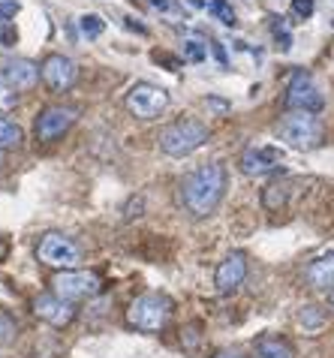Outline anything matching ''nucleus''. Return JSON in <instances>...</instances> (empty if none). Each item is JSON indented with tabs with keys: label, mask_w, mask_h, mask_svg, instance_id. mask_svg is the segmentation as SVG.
Masks as SVG:
<instances>
[{
	"label": "nucleus",
	"mask_w": 334,
	"mask_h": 358,
	"mask_svg": "<svg viewBox=\"0 0 334 358\" xmlns=\"http://www.w3.org/2000/svg\"><path fill=\"white\" fill-rule=\"evenodd\" d=\"M313 9H317V0H292V13L298 18H310Z\"/></svg>",
	"instance_id": "obj_23"
},
{
	"label": "nucleus",
	"mask_w": 334,
	"mask_h": 358,
	"mask_svg": "<svg viewBox=\"0 0 334 358\" xmlns=\"http://www.w3.org/2000/svg\"><path fill=\"white\" fill-rule=\"evenodd\" d=\"M6 253H9V244H6V238H0V262L6 259Z\"/></svg>",
	"instance_id": "obj_30"
},
{
	"label": "nucleus",
	"mask_w": 334,
	"mask_h": 358,
	"mask_svg": "<svg viewBox=\"0 0 334 358\" xmlns=\"http://www.w3.org/2000/svg\"><path fill=\"white\" fill-rule=\"evenodd\" d=\"M256 358H296L286 341L280 337H262L256 343Z\"/></svg>",
	"instance_id": "obj_18"
},
{
	"label": "nucleus",
	"mask_w": 334,
	"mask_h": 358,
	"mask_svg": "<svg viewBox=\"0 0 334 358\" xmlns=\"http://www.w3.org/2000/svg\"><path fill=\"white\" fill-rule=\"evenodd\" d=\"M205 55H208V52H205V45L199 43V39H187V43H184V57H187V61L202 64Z\"/></svg>",
	"instance_id": "obj_22"
},
{
	"label": "nucleus",
	"mask_w": 334,
	"mask_h": 358,
	"mask_svg": "<svg viewBox=\"0 0 334 358\" xmlns=\"http://www.w3.org/2000/svg\"><path fill=\"white\" fill-rule=\"evenodd\" d=\"M190 6H205V0H187Z\"/></svg>",
	"instance_id": "obj_33"
},
{
	"label": "nucleus",
	"mask_w": 334,
	"mask_h": 358,
	"mask_svg": "<svg viewBox=\"0 0 334 358\" xmlns=\"http://www.w3.org/2000/svg\"><path fill=\"white\" fill-rule=\"evenodd\" d=\"M205 142H208V127L202 121H196V117L175 121L160 133V151L169 157H187L196 148H202Z\"/></svg>",
	"instance_id": "obj_4"
},
{
	"label": "nucleus",
	"mask_w": 334,
	"mask_h": 358,
	"mask_svg": "<svg viewBox=\"0 0 334 358\" xmlns=\"http://www.w3.org/2000/svg\"><path fill=\"white\" fill-rule=\"evenodd\" d=\"M75 121H78V108H73V106H48L36 117V138L39 142H45V145L55 142V138H61Z\"/></svg>",
	"instance_id": "obj_8"
},
{
	"label": "nucleus",
	"mask_w": 334,
	"mask_h": 358,
	"mask_svg": "<svg viewBox=\"0 0 334 358\" xmlns=\"http://www.w3.org/2000/svg\"><path fill=\"white\" fill-rule=\"evenodd\" d=\"M283 160V154L277 148H247L241 154V172L250 178H262L277 169V163Z\"/></svg>",
	"instance_id": "obj_14"
},
{
	"label": "nucleus",
	"mask_w": 334,
	"mask_h": 358,
	"mask_svg": "<svg viewBox=\"0 0 334 358\" xmlns=\"http://www.w3.org/2000/svg\"><path fill=\"white\" fill-rule=\"evenodd\" d=\"M226 193V169L223 163H205L181 181V205L193 217H211Z\"/></svg>",
	"instance_id": "obj_1"
},
{
	"label": "nucleus",
	"mask_w": 334,
	"mask_h": 358,
	"mask_svg": "<svg viewBox=\"0 0 334 358\" xmlns=\"http://www.w3.org/2000/svg\"><path fill=\"white\" fill-rule=\"evenodd\" d=\"M43 78L52 91H70L78 78V66L64 55H48L43 64Z\"/></svg>",
	"instance_id": "obj_12"
},
{
	"label": "nucleus",
	"mask_w": 334,
	"mask_h": 358,
	"mask_svg": "<svg viewBox=\"0 0 334 358\" xmlns=\"http://www.w3.org/2000/svg\"><path fill=\"white\" fill-rule=\"evenodd\" d=\"M15 13H18L15 0H6V3H0V22H9V18H15Z\"/></svg>",
	"instance_id": "obj_24"
},
{
	"label": "nucleus",
	"mask_w": 334,
	"mask_h": 358,
	"mask_svg": "<svg viewBox=\"0 0 334 358\" xmlns=\"http://www.w3.org/2000/svg\"><path fill=\"white\" fill-rule=\"evenodd\" d=\"M22 142H24L22 127L0 115V151H15V148H22Z\"/></svg>",
	"instance_id": "obj_17"
},
{
	"label": "nucleus",
	"mask_w": 334,
	"mask_h": 358,
	"mask_svg": "<svg viewBox=\"0 0 334 358\" xmlns=\"http://www.w3.org/2000/svg\"><path fill=\"white\" fill-rule=\"evenodd\" d=\"M52 292L66 298V301H85V298H94L103 292V280L94 271H82V268L57 271L52 277Z\"/></svg>",
	"instance_id": "obj_5"
},
{
	"label": "nucleus",
	"mask_w": 334,
	"mask_h": 358,
	"mask_svg": "<svg viewBox=\"0 0 334 358\" xmlns=\"http://www.w3.org/2000/svg\"><path fill=\"white\" fill-rule=\"evenodd\" d=\"M286 199H289V190H286V184H280V181H274L262 190V205L268 208V211H280V208L286 205Z\"/></svg>",
	"instance_id": "obj_19"
},
{
	"label": "nucleus",
	"mask_w": 334,
	"mask_h": 358,
	"mask_svg": "<svg viewBox=\"0 0 334 358\" xmlns=\"http://www.w3.org/2000/svg\"><path fill=\"white\" fill-rule=\"evenodd\" d=\"M172 310H175V304H172L169 295L145 292V295L136 298L130 304V310H126V325L136 328V331H145V334H157L169 325Z\"/></svg>",
	"instance_id": "obj_2"
},
{
	"label": "nucleus",
	"mask_w": 334,
	"mask_h": 358,
	"mask_svg": "<svg viewBox=\"0 0 334 358\" xmlns=\"http://www.w3.org/2000/svg\"><path fill=\"white\" fill-rule=\"evenodd\" d=\"M78 27H82V36H87V39H96V36H103V31H106V22L96 13H87V15H82L78 18Z\"/></svg>",
	"instance_id": "obj_20"
},
{
	"label": "nucleus",
	"mask_w": 334,
	"mask_h": 358,
	"mask_svg": "<svg viewBox=\"0 0 334 358\" xmlns=\"http://www.w3.org/2000/svg\"><path fill=\"white\" fill-rule=\"evenodd\" d=\"M322 106H326V99H322L319 87L313 85V78L307 73L292 76V82L286 87V108L289 112H313L317 115Z\"/></svg>",
	"instance_id": "obj_9"
},
{
	"label": "nucleus",
	"mask_w": 334,
	"mask_h": 358,
	"mask_svg": "<svg viewBox=\"0 0 334 358\" xmlns=\"http://www.w3.org/2000/svg\"><path fill=\"white\" fill-rule=\"evenodd\" d=\"M211 52H214V57L220 61V66H229V57H226V48H223L220 43H211Z\"/></svg>",
	"instance_id": "obj_26"
},
{
	"label": "nucleus",
	"mask_w": 334,
	"mask_h": 358,
	"mask_svg": "<svg viewBox=\"0 0 334 358\" xmlns=\"http://www.w3.org/2000/svg\"><path fill=\"white\" fill-rule=\"evenodd\" d=\"M154 61H157V64L163 61V64L169 66V69H178V66H181V61H175V57H169V55H154Z\"/></svg>",
	"instance_id": "obj_27"
},
{
	"label": "nucleus",
	"mask_w": 334,
	"mask_h": 358,
	"mask_svg": "<svg viewBox=\"0 0 334 358\" xmlns=\"http://www.w3.org/2000/svg\"><path fill=\"white\" fill-rule=\"evenodd\" d=\"M208 106L217 108V112H226V108H229V103H226V99H214V96H208Z\"/></svg>",
	"instance_id": "obj_29"
},
{
	"label": "nucleus",
	"mask_w": 334,
	"mask_h": 358,
	"mask_svg": "<svg viewBox=\"0 0 334 358\" xmlns=\"http://www.w3.org/2000/svg\"><path fill=\"white\" fill-rule=\"evenodd\" d=\"M277 136L296 151H313L322 142V124L313 112H286L277 124Z\"/></svg>",
	"instance_id": "obj_3"
},
{
	"label": "nucleus",
	"mask_w": 334,
	"mask_h": 358,
	"mask_svg": "<svg viewBox=\"0 0 334 358\" xmlns=\"http://www.w3.org/2000/svg\"><path fill=\"white\" fill-rule=\"evenodd\" d=\"M34 313L39 316V320H45L48 325L55 328H66L73 320H75V304L66 301V298L48 292V295H39L34 301Z\"/></svg>",
	"instance_id": "obj_11"
},
{
	"label": "nucleus",
	"mask_w": 334,
	"mask_h": 358,
	"mask_svg": "<svg viewBox=\"0 0 334 358\" xmlns=\"http://www.w3.org/2000/svg\"><path fill=\"white\" fill-rule=\"evenodd\" d=\"M244 277H247V256L241 250L229 253L226 259L217 265V274H214V286H217V292H235L238 286L244 283Z\"/></svg>",
	"instance_id": "obj_13"
},
{
	"label": "nucleus",
	"mask_w": 334,
	"mask_h": 358,
	"mask_svg": "<svg viewBox=\"0 0 334 358\" xmlns=\"http://www.w3.org/2000/svg\"><path fill=\"white\" fill-rule=\"evenodd\" d=\"M208 9H211V15H217L226 27H235V24H238V18H235V9L226 3V0H211Z\"/></svg>",
	"instance_id": "obj_21"
},
{
	"label": "nucleus",
	"mask_w": 334,
	"mask_h": 358,
	"mask_svg": "<svg viewBox=\"0 0 334 358\" xmlns=\"http://www.w3.org/2000/svg\"><path fill=\"white\" fill-rule=\"evenodd\" d=\"M39 262L48 268H57V271H73V268L82 262V250L61 232H48L43 235V241L36 247Z\"/></svg>",
	"instance_id": "obj_6"
},
{
	"label": "nucleus",
	"mask_w": 334,
	"mask_h": 358,
	"mask_svg": "<svg viewBox=\"0 0 334 358\" xmlns=\"http://www.w3.org/2000/svg\"><path fill=\"white\" fill-rule=\"evenodd\" d=\"M328 307H331V310H334V289L328 292Z\"/></svg>",
	"instance_id": "obj_34"
},
{
	"label": "nucleus",
	"mask_w": 334,
	"mask_h": 358,
	"mask_svg": "<svg viewBox=\"0 0 334 358\" xmlns=\"http://www.w3.org/2000/svg\"><path fill=\"white\" fill-rule=\"evenodd\" d=\"M0 76L6 78V85L13 87V91H31L39 82V76H43V66H36L34 61H27V57H3Z\"/></svg>",
	"instance_id": "obj_10"
},
{
	"label": "nucleus",
	"mask_w": 334,
	"mask_h": 358,
	"mask_svg": "<svg viewBox=\"0 0 334 358\" xmlns=\"http://www.w3.org/2000/svg\"><path fill=\"white\" fill-rule=\"evenodd\" d=\"M13 99H15V96H13V87H9V85H6V78L0 76V106H9Z\"/></svg>",
	"instance_id": "obj_25"
},
{
	"label": "nucleus",
	"mask_w": 334,
	"mask_h": 358,
	"mask_svg": "<svg viewBox=\"0 0 334 358\" xmlns=\"http://www.w3.org/2000/svg\"><path fill=\"white\" fill-rule=\"evenodd\" d=\"M0 166H3V154H0Z\"/></svg>",
	"instance_id": "obj_35"
},
{
	"label": "nucleus",
	"mask_w": 334,
	"mask_h": 358,
	"mask_svg": "<svg viewBox=\"0 0 334 358\" xmlns=\"http://www.w3.org/2000/svg\"><path fill=\"white\" fill-rule=\"evenodd\" d=\"M298 325H301L307 334L322 331V328L328 325V313H326V307H319V304H304L301 310H298Z\"/></svg>",
	"instance_id": "obj_16"
},
{
	"label": "nucleus",
	"mask_w": 334,
	"mask_h": 358,
	"mask_svg": "<svg viewBox=\"0 0 334 358\" xmlns=\"http://www.w3.org/2000/svg\"><path fill=\"white\" fill-rule=\"evenodd\" d=\"M214 358H241V355H238V352H217Z\"/></svg>",
	"instance_id": "obj_32"
},
{
	"label": "nucleus",
	"mask_w": 334,
	"mask_h": 358,
	"mask_svg": "<svg viewBox=\"0 0 334 358\" xmlns=\"http://www.w3.org/2000/svg\"><path fill=\"white\" fill-rule=\"evenodd\" d=\"M151 6H157V9H169L172 3H169V0H151Z\"/></svg>",
	"instance_id": "obj_31"
},
{
	"label": "nucleus",
	"mask_w": 334,
	"mask_h": 358,
	"mask_svg": "<svg viewBox=\"0 0 334 358\" xmlns=\"http://www.w3.org/2000/svg\"><path fill=\"white\" fill-rule=\"evenodd\" d=\"M304 280L310 289L319 292H331L334 289V253H322L317 256L307 268H304Z\"/></svg>",
	"instance_id": "obj_15"
},
{
	"label": "nucleus",
	"mask_w": 334,
	"mask_h": 358,
	"mask_svg": "<svg viewBox=\"0 0 334 358\" xmlns=\"http://www.w3.org/2000/svg\"><path fill=\"white\" fill-rule=\"evenodd\" d=\"M124 22H126V27H130V31H136V34H148V27H145V24H139V22H136V18H124Z\"/></svg>",
	"instance_id": "obj_28"
},
{
	"label": "nucleus",
	"mask_w": 334,
	"mask_h": 358,
	"mask_svg": "<svg viewBox=\"0 0 334 358\" xmlns=\"http://www.w3.org/2000/svg\"><path fill=\"white\" fill-rule=\"evenodd\" d=\"M166 106H169V94H166V87L151 85V82L133 85L130 94H126V108H130L136 117H142V121L160 117L166 112Z\"/></svg>",
	"instance_id": "obj_7"
}]
</instances>
